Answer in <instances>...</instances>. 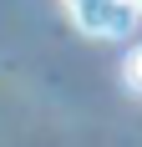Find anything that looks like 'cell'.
<instances>
[{"label": "cell", "instance_id": "cell-1", "mask_svg": "<svg viewBox=\"0 0 142 147\" xmlns=\"http://www.w3.org/2000/svg\"><path fill=\"white\" fill-rule=\"evenodd\" d=\"M66 10H71V20L86 36H107V41L127 36L132 20H137V10H132L127 0H66Z\"/></svg>", "mask_w": 142, "mask_h": 147}, {"label": "cell", "instance_id": "cell-2", "mask_svg": "<svg viewBox=\"0 0 142 147\" xmlns=\"http://www.w3.org/2000/svg\"><path fill=\"white\" fill-rule=\"evenodd\" d=\"M127 86H132V91H142V46L127 56Z\"/></svg>", "mask_w": 142, "mask_h": 147}, {"label": "cell", "instance_id": "cell-3", "mask_svg": "<svg viewBox=\"0 0 142 147\" xmlns=\"http://www.w3.org/2000/svg\"><path fill=\"white\" fill-rule=\"evenodd\" d=\"M127 5H132V10H137V15H142V0H127Z\"/></svg>", "mask_w": 142, "mask_h": 147}]
</instances>
